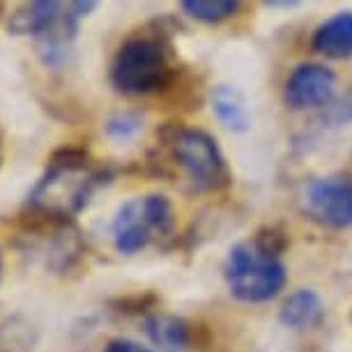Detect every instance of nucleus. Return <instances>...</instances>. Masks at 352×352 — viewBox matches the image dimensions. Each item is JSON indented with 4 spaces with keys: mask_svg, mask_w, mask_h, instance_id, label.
Instances as JSON below:
<instances>
[{
    "mask_svg": "<svg viewBox=\"0 0 352 352\" xmlns=\"http://www.w3.org/2000/svg\"><path fill=\"white\" fill-rule=\"evenodd\" d=\"M102 184V170L90 164L88 152L63 148L51 157L49 168L28 196V208L35 214L69 221L88 208L95 189Z\"/></svg>",
    "mask_w": 352,
    "mask_h": 352,
    "instance_id": "f257e3e1",
    "label": "nucleus"
},
{
    "mask_svg": "<svg viewBox=\"0 0 352 352\" xmlns=\"http://www.w3.org/2000/svg\"><path fill=\"white\" fill-rule=\"evenodd\" d=\"M223 278L230 295L247 304H263L274 300L288 281V272L281 258L263 251L258 244H235L223 263Z\"/></svg>",
    "mask_w": 352,
    "mask_h": 352,
    "instance_id": "f03ea898",
    "label": "nucleus"
},
{
    "mask_svg": "<svg viewBox=\"0 0 352 352\" xmlns=\"http://www.w3.org/2000/svg\"><path fill=\"white\" fill-rule=\"evenodd\" d=\"M170 72L168 53L157 37H134L116 53L111 81L122 95L145 97L166 88Z\"/></svg>",
    "mask_w": 352,
    "mask_h": 352,
    "instance_id": "7ed1b4c3",
    "label": "nucleus"
},
{
    "mask_svg": "<svg viewBox=\"0 0 352 352\" xmlns=\"http://www.w3.org/2000/svg\"><path fill=\"white\" fill-rule=\"evenodd\" d=\"M170 150V157L196 189H219L228 184V166L221 148L203 129L168 127L162 134Z\"/></svg>",
    "mask_w": 352,
    "mask_h": 352,
    "instance_id": "20e7f679",
    "label": "nucleus"
},
{
    "mask_svg": "<svg viewBox=\"0 0 352 352\" xmlns=\"http://www.w3.org/2000/svg\"><path fill=\"white\" fill-rule=\"evenodd\" d=\"M173 228V205L162 194L131 198L113 219V242L124 256L145 249Z\"/></svg>",
    "mask_w": 352,
    "mask_h": 352,
    "instance_id": "39448f33",
    "label": "nucleus"
},
{
    "mask_svg": "<svg viewBox=\"0 0 352 352\" xmlns=\"http://www.w3.org/2000/svg\"><path fill=\"white\" fill-rule=\"evenodd\" d=\"M300 208L318 226L350 228L352 180H345V177H314L300 191Z\"/></svg>",
    "mask_w": 352,
    "mask_h": 352,
    "instance_id": "423d86ee",
    "label": "nucleus"
},
{
    "mask_svg": "<svg viewBox=\"0 0 352 352\" xmlns=\"http://www.w3.org/2000/svg\"><path fill=\"white\" fill-rule=\"evenodd\" d=\"M95 8V0H76V3L63 5L60 14L35 37L37 56L46 69L58 72L67 65L78 32V21L83 16H88Z\"/></svg>",
    "mask_w": 352,
    "mask_h": 352,
    "instance_id": "0eeeda50",
    "label": "nucleus"
},
{
    "mask_svg": "<svg viewBox=\"0 0 352 352\" xmlns=\"http://www.w3.org/2000/svg\"><path fill=\"white\" fill-rule=\"evenodd\" d=\"M336 92V74L324 65L302 63L285 78L283 99L290 109L304 111L324 106L331 102Z\"/></svg>",
    "mask_w": 352,
    "mask_h": 352,
    "instance_id": "6e6552de",
    "label": "nucleus"
},
{
    "mask_svg": "<svg viewBox=\"0 0 352 352\" xmlns=\"http://www.w3.org/2000/svg\"><path fill=\"white\" fill-rule=\"evenodd\" d=\"M311 46L327 58H343L352 56V12H336L327 21H322L314 30Z\"/></svg>",
    "mask_w": 352,
    "mask_h": 352,
    "instance_id": "1a4fd4ad",
    "label": "nucleus"
},
{
    "mask_svg": "<svg viewBox=\"0 0 352 352\" xmlns=\"http://www.w3.org/2000/svg\"><path fill=\"white\" fill-rule=\"evenodd\" d=\"M322 311L324 309L320 295L311 288H300L290 292L288 300L283 302L281 311H278V320H281L283 327H288L292 331H304L320 322Z\"/></svg>",
    "mask_w": 352,
    "mask_h": 352,
    "instance_id": "9d476101",
    "label": "nucleus"
},
{
    "mask_svg": "<svg viewBox=\"0 0 352 352\" xmlns=\"http://www.w3.org/2000/svg\"><path fill=\"white\" fill-rule=\"evenodd\" d=\"M212 111L217 120L230 131H247L251 127V106L235 85H217L212 90Z\"/></svg>",
    "mask_w": 352,
    "mask_h": 352,
    "instance_id": "9b49d317",
    "label": "nucleus"
},
{
    "mask_svg": "<svg viewBox=\"0 0 352 352\" xmlns=\"http://www.w3.org/2000/svg\"><path fill=\"white\" fill-rule=\"evenodd\" d=\"M63 3L56 0H37V3H25L21 5L14 14L10 16L8 30L12 35H32L37 37L53 19L60 14Z\"/></svg>",
    "mask_w": 352,
    "mask_h": 352,
    "instance_id": "f8f14e48",
    "label": "nucleus"
},
{
    "mask_svg": "<svg viewBox=\"0 0 352 352\" xmlns=\"http://www.w3.org/2000/svg\"><path fill=\"white\" fill-rule=\"evenodd\" d=\"M145 334L162 352H184L189 348V324L173 316H150L145 320Z\"/></svg>",
    "mask_w": 352,
    "mask_h": 352,
    "instance_id": "ddd939ff",
    "label": "nucleus"
},
{
    "mask_svg": "<svg viewBox=\"0 0 352 352\" xmlns=\"http://www.w3.org/2000/svg\"><path fill=\"white\" fill-rule=\"evenodd\" d=\"M180 8L201 23H221L240 10L237 0H184Z\"/></svg>",
    "mask_w": 352,
    "mask_h": 352,
    "instance_id": "4468645a",
    "label": "nucleus"
},
{
    "mask_svg": "<svg viewBox=\"0 0 352 352\" xmlns=\"http://www.w3.org/2000/svg\"><path fill=\"white\" fill-rule=\"evenodd\" d=\"M104 129L111 141H129V138H134L143 129V116L138 111L113 113L109 120H106Z\"/></svg>",
    "mask_w": 352,
    "mask_h": 352,
    "instance_id": "2eb2a0df",
    "label": "nucleus"
},
{
    "mask_svg": "<svg viewBox=\"0 0 352 352\" xmlns=\"http://www.w3.org/2000/svg\"><path fill=\"white\" fill-rule=\"evenodd\" d=\"M104 352H152L150 348H145L138 341H131V338H113V341L106 345Z\"/></svg>",
    "mask_w": 352,
    "mask_h": 352,
    "instance_id": "dca6fc26",
    "label": "nucleus"
},
{
    "mask_svg": "<svg viewBox=\"0 0 352 352\" xmlns=\"http://www.w3.org/2000/svg\"><path fill=\"white\" fill-rule=\"evenodd\" d=\"M0 276H3V254H0Z\"/></svg>",
    "mask_w": 352,
    "mask_h": 352,
    "instance_id": "f3484780",
    "label": "nucleus"
}]
</instances>
